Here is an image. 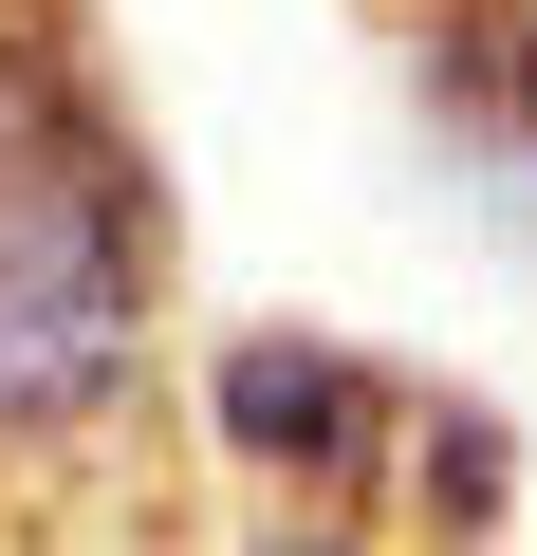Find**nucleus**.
Wrapping results in <instances>:
<instances>
[{
    "label": "nucleus",
    "instance_id": "nucleus-1",
    "mask_svg": "<svg viewBox=\"0 0 537 556\" xmlns=\"http://www.w3.org/2000/svg\"><path fill=\"white\" fill-rule=\"evenodd\" d=\"M167 298V204L75 38L0 20V464L130 408Z\"/></svg>",
    "mask_w": 537,
    "mask_h": 556
},
{
    "label": "nucleus",
    "instance_id": "nucleus-2",
    "mask_svg": "<svg viewBox=\"0 0 537 556\" xmlns=\"http://www.w3.org/2000/svg\"><path fill=\"white\" fill-rule=\"evenodd\" d=\"M204 408H222V445L259 482H371V445H389V371L371 353H316V334H241L204 371Z\"/></svg>",
    "mask_w": 537,
    "mask_h": 556
}]
</instances>
